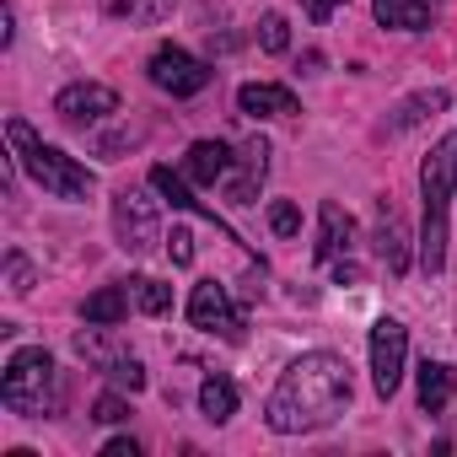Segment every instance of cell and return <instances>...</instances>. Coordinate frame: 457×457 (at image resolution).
<instances>
[{"instance_id":"1","label":"cell","mask_w":457,"mask_h":457,"mask_svg":"<svg viewBox=\"0 0 457 457\" xmlns=\"http://www.w3.org/2000/svg\"><path fill=\"white\" fill-rule=\"evenodd\" d=\"M345 409H350V366L328 350H312L280 371V382L264 403V420L280 436H307V430L334 425Z\"/></svg>"},{"instance_id":"2","label":"cell","mask_w":457,"mask_h":457,"mask_svg":"<svg viewBox=\"0 0 457 457\" xmlns=\"http://www.w3.org/2000/svg\"><path fill=\"white\" fill-rule=\"evenodd\" d=\"M452 194H457V129L441 135L430 145V156L420 162V270L425 275H441L446 270V210H452Z\"/></svg>"},{"instance_id":"3","label":"cell","mask_w":457,"mask_h":457,"mask_svg":"<svg viewBox=\"0 0 457 457\" xmlns=\"http://www.w3.org/2000/svg\"><path fill=\"white\" fill-rule=\"evenodd\" d=\"M6 140H12V151H17L22 172H28L49 199H87V194L97 188V178H92L76 156H65L60 145H44V140L33 135V124H28V119H12V124H6Z\"/></svg>"},{"instance_id":"4","label":"cell","mask_w":457,"mask_h":457,"mask_svg":"<svg viewBox=\"0 0 457 457\" xmlns=\"http://www.w3.org/2000/svg\"><path fill=\"white\" fill-rule=\"evenodd\" d=\"M0 403L22 420H44L60 409V393H54V355L44 345H28L6 361V377H0Z\"/></svg>"},{"instance_id":"5","label":"cell","mask_w":457,"mask_h":457,"mask_svg":"<svg viewBox=\"0 0 457 457\" xmlns=\"http://www.w3.org/2000/svg\"><path fill=\"white\" fill-rule=\"evenodd\" d=\"M113 237L129 259L151 253L162 243V215H156V199L140 194V188H119L113 194Z\"/></svg>"},{"instance_id":"6","label":"cell","mask_w":457,"mask_h":457,"mask_svg":"<svg viewBox=\"0 0 457 457\" xmlns=\"http://www.w3.org/2000/svg\"><path fill=\"white\" fill-rule=\"evenodd\" d=\"M403 361H409V328L398 318H377L371 323V387H377V398L398 393Z\"/></svg>"},{"instance_id":"7","label":"cell","mask_w":457,"mask_h":457,"mask_svg":"<svg viewBox=\"0 0 457 457\" xmlns=\"http://www.w3.org/2000/svg\"><path fill=\"white\" fill-rule=\"evenodd\" d=\"M188 323L204 328V334H220L226 345H237L243 328H248L243 307H232V296H226L220 280H199V286H194V296H188Z\"/></svg>"},{"instance_id":"8","label":"cell","mask_w":457,"mask_h":457,"mask_svg":"<svg viewBox=\"0 0 457 457\" xmlns=\"http://www.w3.org/2000/svg\"><path fill=\"white\" fill-rule=\"evenodd\" d=\"M145 71H151V81H156L162 92H172V97H194V92H204V87H210V76H215L204 60H194V54H188V49H178V44H162V49L151 54V65H145Z\"/></svg>"},{"instance_id":"9","label":"cell","mask_w":457,"mask_h":457,"mask_svg":"<svg viewBox=\"0 0 457 457\" xmlns=\"http://www.w3.org/2000/svg\"><path fill=\"white\" fill-rule=\"evenodd\" d=\"M264 178H270V140L253 135V140L232 156V172H226V199H232V204H259Z\"/></svg>"},{"instance_id":"10","label":"cell","mask_w":457,"mask_h":457,"mask_svg":"<svg viewBox=\"0 0 457 457\" xmlns=\"http://www.w3.org/2000/svg\"><path fill=\"white\" fill-rule=\"evenodd\" d=\"M54 113H60L65 124H97V119L119 113V92L103 87V81H76V87H65V92L54 97Z\"/></svg>"},{"instance_id":"11","label":"cell","mask_w":457,"mask_h":457,"mask_svg":"<svg viewBox=\"0 0 457 457\" xmlns=\"http://www.w3.org/2000/svg\"><path fill=\"white\" fill-rule=\"evenodd\" d=\"M355 248V215L339 204V199H323V210H318V243H312V259L318 264H328V259H339V253H350Z\"/></svg>"},{"instance_id":"12","label":"cell","mask_w":457,"mask_h":457,"mask_svg":"<svg viewBox=\"0 0 457 457\" xmlns=\"http://www.w3.org/2000/svg\"><path fill=\"white\" fill-rule=\"evenodd\" d=\"M237 113H248V119H291V113H302V103H296V92H291V87L248 81V87L237 92Z\"/></svg>"},{"instance_id":"13","label":"cell","mask_w":457,"mask_h":457,"mask_svg":"<svg viewBox=\"0 0 457 457\" xmlns=\"http://www.w3.org/2000/svg\"><path fill=\"white\" fill-rule=\"evenodd\" d=\"M151 188H156V194H162V199H167L172 210H194V215H204L210 226H220V232L237 243V232H232V226H226V220H220V215H215L210 204H199V199H194V188H188V183H183V178H178L172 167H151Z\"/></svg>"},{"instance_id":"14","label":"cell","mask_w":457,"mask_h":457,"mask_svg":"<svg viewBox=\"0 0 457 457\" xmlns=\"http://www.w3.org/2000/svg\"><path fill=\"white\" fill-rule=\"evenodd\" d=\"M183 172H188L194 183H204V188H210V183H226V172H232V151H226L220 140H194Z\"/></svg>"},{"instance_id":"15","label":"cell","mask_w":457,"mask_h":457,"mask_svg":"<svg viewBox=\"0 0 457 457\" xmlns=\"http://www.w3.org/2000/svg\"><path fill=\"white\" fill-rule=\"evenodd\" d=\"M377 259L387 264V275L409 270V232H403V220L387 210V199H382V220H377Z\"/></svg>"},{"instance_id":"16","label":"cell","mask_w":457,"mask_h":457,"mask_svg":"<svg viewBox=\"0 0 457 457\" xmlns=\"http://www.w3.org/2000/svg\"><path fill=\"white\" fill-rule=\"evenodd\" d=\"M371 17L398 33H425L436 12H430V0H371Z\"/></svg>"},{"instance_id":"17","label":"cell","mask_w":457,"mask_h":457,"mask_svg":"<svg viewBox=\"0 0 457 457\" xmlns=\"http://www.w3.org/2000/svg\"><path fill=\"white\" fill-rule=\"evenodd\" d=\"M129 286H103L97 296H87V307H81V318L87 323H97V328H119L124 318H129Z\"/></svg>"},{"instance_id":"18","label":"cell","mask_w":457,"mask_h":457,"mask_svg":"<svg viewBox=\"0 0 457 457\" xmlns=\"http://www.w3.org/2000/svg\"><path fill=\"white\" fill-rule=\"evenodd\" d=\"M199 414L210 425H226V420L237 414V382L232 377H204L199 382Z\"/></svg>"},{"instance_id":"19","label":"cell","mask_w":457,"mask_h":457,"mask_svg":"<svg viewBox=\"0 0 457 457\" xmlns=\"http://www.w3.org/2000/svg\"><path fill=\"white\" fill-rule=\"evenodd\" d=\"M452 97L441 92V87H425V92H414V97H403L398 108H393V119H387V129H414L420 119H430V113H441Z\"/></svg>"},{"instance_id":"20","label":"cell","mask_w":457,"mask_h":457,"mask_svg":"<svg viewBox=\"0 0 457 457\" xmlns=\"http://www.w3.org/2000/svg\"><path fill=\"white\" fill-rule=\"evenodd\" d=\"M446 403H452V366L446 361H425L420 366V409L441 414Z\"/></svg>"},{"instance_id":"21","label":"cell","mask_w":457,"mask_h":457,"mask_svg":"<svg viewBox=\"0 0 457 457\" xmlns=\"http://www.w3.org/2000/svg\"><path fill=\"white\" fill-rule=\"evenodd\" d=\"M172 6L178 0H103V12L113 22H162V17H172Z\"/></svg>"},{"instance_id":"22","label":"cell","mask_w":457,"mask_h":457,"mask_svg":"<svg viewBox=\"0 0 457 457\" xmlns=\"http://www.w3.org/2000/svg\"><path fill=\"white\" fill-rule=\"evenodd\" d=\"M129 291H135V307H140L145 318H162V312H172V286H162V280L140 275V280H129Z\"/></svg>"},{"instance_id":"23","label":"cell","mask_w":457,"mask_h":457,"mask_svg":"<svg viewBox=\"0 0 457 457\" xmlns=\"http://www.w3.org/2000/svg\"><path fill=\"white\" fill-rule=\"evenodd\" d=\"M76 355H81V361H92V366H103V371H108V366L119 361V350H113V345H108V339L97 334V323H92L87 334H76Z\"/></svg>"},{"instance_id":"24","label":"cell","mask_w":457,"mask_h":457,"mask_svg":"<svg viewBox=\"0 0 457 457\" xmlns=\"http://www.w3.org/2000/svg\"><path fill=\"white\" fill-rule=\"evenodd\" d=\"M259 44H264V54H286L291 49V28H286L280 12H264L259 17Z\"/></svg>"},{"instance_id":"25","label":"cell","mask_w":457,"mask_h":457,"mask_svg":"<svg viewBox=\"0 0 457 457\" xmlns=\"http://www.w3.org/2000/svg\"><path fill=\"white\" fill-rule=\"evenodd\" d=\"M270 232H275V237H296V232H302V210H296L291 199H275V204H270Z\"/></svg>"},{"instance_id":"26","label":"cell","mask_w":457,"mask_h":457,"mask_svg":"<svg viewBox=\"0 0 457 457\" xmlns=\"http://www.w3.org/2000/svg\"><path fill=\"white\" fill-rule=\"evenodd\" d=\"M108 377H113V387H124V393H140V387H145V366H140L135 355H119V361L108 366Z\"/></svg>"},{"instance_id":"27","label":"cell","mask_w":457,"mask_h":457,"mask_svg":"<svg viewBox=\"0 0 457 457\" xmlns=\"http://www.w3.org/2000/svg\"><path fill=\"white\" fill-rule=\"evenodd\" d=\"M92 420H97V425H124V420H129V398H124V393H103V398L92 403Z\"/></svg>"},{"instance_id":"28","label":"cell","mask_w":457,"mask_h":457,"mask_svg":"<svg viewBox=\"0 0 457 457\" xmlns=\"http://www.w3.org/2000/svg\"><path fill=\"white\" fill-rule=\"evenodd\" d=\"M6 286H12V296H28V291H33V264H28L22 253L6 259Z\"/></svg>"},{"instance_id":"29","label":"cell","mask_w":457,"mask_h":457,"mask_svg":"<svg viewBox=\"0 0 457 457\" xmlns=\"http://www.w3.org/2000/svg\"><path fill=\"white\" fill-rule=\"evenodd\" d=\"M167 253H172V264H178V270H188V264H194V232H188V226H172Z\"/></svg>"},{"instance_id":"30","label":"cell","mask_w":457,"mask_h":457,"mask_svg":"<svg viewBox=\"0 0 457 457\" xmlns=\"http://www.w3.org/2000/svg\"><path fill=\"white\" fill-rule=\"evenodd\" d=\"M339 6H345V0H307V17H312V22H328Z\"/></svg>"},{"instance_id":"31","label":"cell","mask_w":457,"mask_h":457,"mask_svg":"<svg viewBox=\"0 0 457 457\" xmlns=\"http://www.w3.org/2000/svg\"><path fill=\"white\" fill-rule=\"evenodd\" d=\"M103 457H140V446H135L129 436H113V441L103 446Z\"/></svg>"},{"instance_id":"32","label":"cell","mask_w":457,"mask_h":457,"mask_svg":"<svg viewBox=\"0 0 457 457\" xmlns=\"http://www.w3.org/2000/svg\"><path fill=\"white\" fill-rule=\"evenodd\" d=\"M334 280H339V286H355V280H361V270H355V264H339V270H334Z\"/></svg>"}]
</instances>
